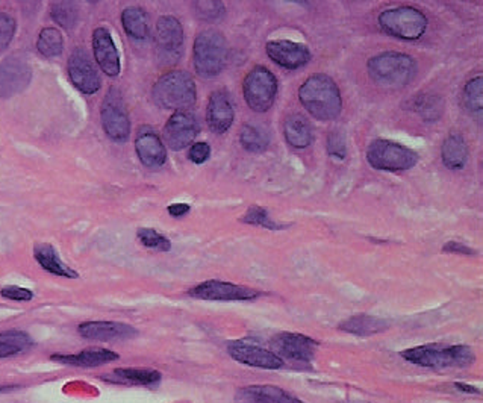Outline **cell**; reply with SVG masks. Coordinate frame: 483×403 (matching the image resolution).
<instances>
[{
  "label": "cell",
  "instance_id": "cell-1",
  "mask_svg": "<svg viewBox=\"0 0 483 403\" xmlns=\"http://www.w3.org/2000/svg\"><path fill=\"white\" fill-rule=\"evenodd\" d=\"M299 101L315 120L332 121L342 111V97L337 82L325 73L309 76L299 88Z\"/></svg>",
  "mask_w": 483,
  "mask_h": 403
},
{
  "label": "cell",
  "instance_id": "cell-2",
  "mask_svg": "<svg viewBox=\"0 0 483 403\" xmlns=\"http://www.w3.org/2000/svg\"><path fill=\"white\" fill-rule=\"evenodd\" d=\"M367 70L371 81L383 88H403L417 75V63L411 55L383 52L368 59Z\"/></svg>",
  "mask_w": 483,
  "mask_h": 403
},
{
  "label": "cell",
  "instance_id": "cell-3",
  "mask_svg": "<svg viewBox=\"0 0 483 403\" xmlns=\"http://www.w3.org/2000/svg\"><path fill=\"white\" fill-rule=\"evenodd\" d=\"M153 102L171 111H187L197 101L195 82L190 73L173 70L161 76L152 88Z\"/></svg>",
  "mask_w": 483,
  "mask_h": 403
},
{
  "label": "cell",
  "instance_id": "cell-4",
  "mask_svg": "<svg viewBox=\"0 0 483 403\" xmlns=\"http://www.w3.org/2000/svg\"><path fill=\"white\" fill-rule=\"evenodd\" d=\"M402 357L420 367L429 369H447V367H468L476 359L473 349L465 345L442 346L426 345L417 346L402 352Z\"/></svg>",
  "mask_w": 483,
  "mask_h": 403
},
{
  "label": "cell",
  "instance_id": "cell-5",
  "mask_svg": "<svg viewBox=\"0 0 483 403\" xmlns=\"http://www.w3.org/2000/svg\"><path fill=\"white\" fill-rule=\"evenodd\" d=\"M228 41L220 31L206 29L197 35L193 49V64L200 78H215L228 63Z\"/></svg>",
  "mask_w": 483,
  "mask_h": 403
},
{
  "label": "cell",
  "instance_id": "cell-6",
  "mask_svg": "<svg viewBox=\"0 0 483 403\" xmlns=\"http://www.w3.org/2000/svg\"><path fill=\"white\" fill-rule=\"evenodd\" d=\"M377 21L383 32L405 41L420 40L426 34L429 23L424 12L412 6H399L382 11Z\"/></svg>",
  "mask_w": 483,
  "mask_h": 403
},
{
  "label": "cell",
  "instance_id": "cell-7",
  "mask_svg": "<svg viewBox=\"0 0 483 403\" xmlns=\"http://www.w3.org/2000/svg\"><path fill=\"white\" fill-rule=\"evenodd\" d=\"M367 161L368 164L380 170V172H406L411 170L418 163V153L407 148L405 144H400L392 140H375L368 146L367 149Z\"/></svg>",
  "mask_w": 483,
  "mask_h": 403
},
{
  "label": "cell",
  "instance_id": "cell-8",
  "mask_svg": "<svg viewBox=\"0 0 483 403\" xmlns=\"http://www.w3.org/2000/svg\"><path fill=\"white\" fill-rule=\"evenodd\" d=\"M279 83L268 68L258 66L252 68L243 82V94L245 103L255 113H267L275 105Z\"/></svg>",
  "mask_w": 483,
  "mask_h": 403
},
{
  "label": "cell",
  "instance_id": "cell-9",
  "mask_svg": "<svg viewBox=\"0 0 483 403\" xmlns=\"http://www.w3.org/2000/svg\"><path fill=\"white\" fill-rule=\"evenodd\" d=\"M102 126L106 136L116 143H126L131 136V120L118 88L111 87L101 108Z\"/></svg>",
  "mask_w": 483,
  "mask_h": 403
},
{
  "label": "cell",
  "instance_id": "cell-10",
  "mask_svg": "<svg viewBox=\"0 0 483 403\" xmlns=\"http://www.w3.org/2000/svg\"><path fill=\"white\" fill-rule=\"evenodd\" d=\"M188 296L209 302H247L258 299L261 296V291L250 287L210 279L191 288L188 291Z\"/></svg>",
  "mask_w": 483,
  "mask_h": 403
},
{
  "label": "cell",
  "instance_id": "cell-11",
  "mask_svg": "<svg viewBox=\"0 0 483 403\" xmlns=\"http://www.w3.org/2000/svg\"><path fill=\"white\" fill-rule=\"evenodd\" d=\"M155 46L158 56L167 64L178 63L183 47V28L176 17L163 16L158 20Z\"/></svg>",
  "mask_w": 483,
  "mask_h": 403
},
{
  "label": "cell",
  "instance_id": "cell-12",
  "mask_svg": "<svg viewBox=\"0 0 483 403\" xmlns=\"http://www.w3.org/2000/svg\"><path fill=\"white\" fill-rule=\"evenodd\" d=\"M271 349L279 358H287L297 362H311L317 355L318 341L303 334L280 332L271 338Z\"/></svg>",
  "mask_w": 483,
  "mask_h": 403
},
{
  "label": "cell",
  "instance_id": "cell-13",
  "mask_svg": "<svg viewBox=\"0 0 483 403\" xmlns=\"http://www.w3.org/2000/svg\"><path fill=\"white\" fill-rule=\"evenodd\" d=\"M67 70L71 83L82 94L91 96L101 90L102 85L101 76H98V71L93 64L88 52L83 51V49L79 47L76 51H73V53L68 58Z\"/></svg>",
  "mask_w": 483,
  "mask_h": 403
},
{
  "label": "cell",
  "instance_id": "cell-14",
  "mask_svg": "<svg viewBox=\"0 0 483 403\" xmlns=\"http://www.w3.org/2000/svg\"><path fill=\"white\" fill-rule=\"evenodd\" d=\"M199 121L195 116L188 111H179L173 114L164 126V141L171 151L179 152L190 144L199 136Z\"/></svg>",
  "mask_w": 483,
  "mask_h": 403
},
{
  "label": "cell",
  "instance_id": "cell-15",
  "mask_svg": "<svg viewBox=\"0 0 483 403\" xmlns=\"http://www.w3.org/2000/svg\"><path fill=\"white\" fill-rule=\"evenodd\" d=\"M32 79L31 66L19 56L0 61V97H12L28 88Z\"/></svg>",
  "mask_w": 483,
  "mask_h": 403
},
{
  "label": "cell",
  "instance_id": "cell-16",
  "mask_svg": "<svg viewBox=\"0 0 483 403\" xmlns=\"http://www.w3.org/2000/svg\"><path fill=\"white\" fill-rule=\"evenodd\" d=\"M228 352L235 361L249 365V367L265 370H278L283 367V359L279 358L276 353L261 346L247 343V341H232L228 346Z\"/></svg>",
  "mask_w": 483,
  "mask_h": 403
},
{
  "label": "cell",
  "instance_id": "cell-17",
  "mask_svg": "<svg viewBox=\"0 0 483 403\" xmlns=\"http://www.w3.org/2000/svg\"><path fill=\"white\" fill-rule=\"evenodd\" d=\"M265 52L275 64L285 70L302 68L311 59V52H309L307 46L290 40L268 41L265 44Z\"/></svg>",
  "mask_w": 483,
  "mask_h": 403
},
{
  "label": "cell",
  "instance_id": "cell-18",
  "mask_svg": "<svg viewBox=\"0 0 483 403\" xmlns=\"http://www.w3.org/2000/svg\"><path fill=\"white\" fill-rule=\"evenodd\" d=\"M93 53L98 67L105 75L116 78L120 75V53L113 40V35L106 28H97L93 32Z\"/></svg>",
  "mask_w": 483,
  "mask_h": 403
},
{
  "label": "cell",
  "instance_id": "cell-19",
  "mask_svg": "<svg viewBox=\"0 0 483 403\" xmlns=\"http://www.w3.org/2000/svg\"><path fill=\"white\" fill-rule=\"evenodd\" d=\"M135 152H137L141 164L147 168H159L167 161L166 144L148 126L140 128L137 138H135Z\"/></svg>",
  "mask_w": 483,
  "mask_h": 403
},
{
  "label": "cell",
  "instance_id": "cell-20",
  "mask_svg": "<svg viewBox=\"0 0 483 403\" xmlns=\"http://www.w3.org/2000/svg\"><path fill=\"white\" fill-rule=\"evenodd\" d=\"M235 120V108L230 94L226 90H217L209 96L206 108V121L214 133H225Z\"/></svg>",
  "mask_w": 483,
  "mask_h": 403
},
{
  "label": "cell",
  "instance_id": "cell-21",
  "mask_svg": "<svg viewBox=\"0 0 483 403\" xmlns=\"http://www.w3.org/2000/svg\"><path fill=\"white\" fill-rule=\"evenodd\" d=\"M78 331L81 337L97 341L131 340L138 334L133 326L120 322H85L79 325Z\"/></svg>",
  "mask_w": 483,
  "mask_h": 403
},
{
  "label": "cell",
  "instance_id": "cell-22",
  "mask_svg": "<svg viewBox=\"0 0 483 403\" xmlns=\"http://www.w3.org/2000/svg\"><path fill=\"white\" fill-rule=\"evenodd\" d=\"M237 403H305L302 399L275 385H249L235 394Z\"/></svg>",
  "mask_w": 483,
  "mask_h": 403
},
{
  "label": "cell",
  "instance_id": "cell-23",
  "mask_svg": "<svg viewBox=\"0 0 483 403\" xmlns=\"http://www.w3.org/2000/svg\"><path fill=\"white\" fill-rule=\"evenodd\" d=\"M52 361H56L64 365H73V367H88L94 369L98 365H105L109 362H114L118 359V353L102 349V347H90L79 353H73V355H63V353H56L51 357Z\"/></svg>",
  "mask_w": 483,
  "mask_h": 403
},
{
  "label": "cell",
  "instance_id": "cell-24",
  "mask_svg": "<svg viewBox=\"0 0 483 403\" xmlns=\"http://www.w3.org/2000/svg\"><path fill=\"white\" fill-rule=\"evenodd\" d=\"M34 258L36 260L46 272L52 273L59 277L67 279H76L79 277V273L73 270L63 260L59 258L56 249L49 243H36L34 248Z\"/></svg>",
  "mask_w": 483,
  "mask_h": 403
},
{
  "label": "cell",
  "instance_id": "cell-25",
  "mask_svg": "<svg viewBox=\"0 0 483 403\" xmlns=\"http://www.w3.org/2000/svg\"><path fill=\"white\" fill-rule=\"evenodd\" d=\"M390 326L391 323L387 319H382V317L359 314L344 320L342 323H340L338 327L344 332H349L357 337H370L385 332Z\"/></svg>",
  "mask_w": 483,
  "mask_h": 403
},
{
  "label": "cell",
  "instance_id": "cell-26",
  "mask_svg": "<svg viewBox=\"0 0 483 403\" xmlns=\"http://www.w3.org/2000/svg\"><path fill=\"white\" fill-rule=\"evenodd\" d=\"M468 144L459 133H452L444 140L441 158L444 165L450 170H462L468 161Z\"/></svg>",
  "mask_w": 483,
  "mask_h": 403
},
{
  "label": "cell",
  "instance_id": "cell-27",
  "mask_svg": "<svg viewBox=\"0 0 483 403\" xmlns=\"http://www.w3.org/2000/svg\"><path fill=\"white\" fill-rule=\"evenodd\" d=\"M283 136L287 143L294 149H306L314 138L312 128L309 125V121L299 114H294L285 120Z\"/></svg>",
  "mask_w": 483,
  "mask_h": 403
},
{
  "label": "cell",
  "instance_id": "cell-28",
  "mask_svg": "<svg viewBox=\"0 0 483 403\" xmlns=\"http://www.w3.org/2000/svg\"><path fill=\"white\" fill-rule=\"evenodd\" d=\"M121 24L125 32L133 40H146L151 32L147 12L138 6H131L121 12Z\"/></svg>",
  "mask_w": 483,
  "mask_h": 403
},
{
  "label": "cell",
  "instance_id": "cell-29",
  "mask_svg": "<svg viewBox=\"0 0 483 403\" xmlns=\"http://www.w3.org/2000/svg\"><path fill=\"white\" fill-rule=\"evenodd\" d=\"M34 346L32 338L19 329L0 332V358H9L26 352Z\"/></svg>",
  "mask_w": 483,
  "mask_h": 403
},
{
  "label": "cell",
  "instance_id": "cell-30",
  "mask_svg": "<svg viewBox=\"0 0 483 403\" xmlns=\"http://www.w3.org/2000/svg\"><path fill=\"white\" fill-rule=\"evenodd\" d=\"M240 143L247 152L261 153L270 144V133L261 125H244L240 132Z\"/></svg>",
  "mask_w": 483,
  "mask_h": 403
},
{
  "label": "cell",
  "instance_id": "cell-31",
  "mask_svg": "<svg viewBox=\"0 0 483 403\" xmlns=\"http://www.w3.org/2000/svg\"><path fill=\"white\" fill-rule=\"evenodd\" d=\"M114 376L120 382L144 387H155L163 377L159 372L151 369H117L114 370Z\"/></svg>",
  "mask_w": 483,
  "mask_h": 403
},
{
  "label": "cell",
  "instance_id": "cell-32",
  "mask_svg": "<svg viewBox=\"0 0 483 403\" xmlns=\"http://www.w3.org/2000/svg\"><path fill=\"white\" fill-rule=\"evenodd\" d=\"M414 111L426 121H438L444 111V102L437 94H420L412 103Z\"/></svg>",
  "mask_w": 483,
  "mask_h": 403
},
{
  "label": "cell",
  "instance_id": "cell-33",
  "mask_svg": "<svg viewBox=\"0 0 483 403\" xmlns=\"http://www.w3.org/2000/svg\"><path fill=\"white\" fill-rule=\"evenodd\" d=\"M36 49L46 58L59 56L64 51V39L56 28H44L36 40Z\"/></svg>",
  "mask_w": 483,
  "mask_h": 403
},
{
  "label": "cell",
  "instance_id": "cell-34",
  "mask_svg": "<svg viewBox=\"0 0 483 403\" xmlns=\"http://www.w3.org/2000/svg\"><path fill=\"white\" fill-rule=\"evenodd\" d=\"M241 222L245 225H252V226H261L268 230H283L288 229L291 225L290 223H279L273 217H270V213L265 210L264 206L259 205H252L247 213L243 215Z\"/></svg>",
  "mask_w": 483,
  "mask_h": 403
},
{
  "label": "cell",
  "instance_id": "cell-35",
  "mask_svg": "<svg viewBox=\"0 0 483 403\" xmlns=\"http://www.w3.org/2000/svg\"><path fill=\"white\" fill-rule=\"evenodd\" d=\"M51 17L61 28L70 31L78 23V6L73 2H54L51 5Z\"/></svg>",
  "mask_w": 483,
  "mask_h": 403
},
{
  "label": "cell",
  "instance_id": "cell-36",
  "mask_svg": "<svg viewBox=\"0 0 483 403\" xmlns=\"http://www.w3.org/2000/svg\"><path fill=\"white\" fill-rule=\"evenodd\" d=\"M482 90H483L482 76L473 78L464 87L462 101H464V106L468 109V111H472V113H480L482 111V108H483V93H482Z\"/></svg>",
  "mask_w": 483,
  "mask_h": 403
},
{
  "label": "cell",
  "instance_id": "cell-37",
  "mask_svg": "<svg viewBox=\"0 0 483 403\" xmlns=\"http://www.w3.org/2000/svg\"><path fill=\"white\" fill-rule=\"evenodd\" d=\"M137 237L141 241L143 246L148 248V249H153L158 252H170L171 250V241L163 235L159 234L158 230L152 229V228H140L137 232Z\"/></svg>",
  "mask_w": 483,
  "mask_h": 403
},
{
  "label": "cell",
  "instance_id": "cell-38",
  "mask_svg": "<svg viewBox=\"0 0 483 403\" xmlns=\"http://www.w3.org/2000/svg\"><path fill=\"white\" fill-rule=\"evenodd\" d=\"M194 8L197 17L205 21L220 20L223 14H225V4L215 2V0H209V2H195Z\"/></svg>",
  "mask_w": 483,
  "mask_h": 403
},
{
  "label": "cell",
  "instance_id": "cell-39",
  "mask_svg": "<svg viewBox=\"0 0 483 403\" xmlns=\"http://www.w3.org/2000/svg\"><path fill=\"white\" fill-rule=\"evenodd\" d=\"M17 23L8 12H0V53H4L16 35Z\"/></svg>",
  "mask_w": 483,
  "mask_h": 403
},
{
  "label": "cell",
  "instance_id": "cell-40",
  "mask_svg": "<svg viewBox=\"0 0 483 403\" xmlns=\"http://www.w3.org/2000/svg\"><path fill=\"white\" fill-rule=\"evenodd\" d=\"M327 153L333 158H337V160H344L347 155L344 137L338 131L330 132V136L327 137Z\"/></svg>",
  "mask_w": 483,
  "mask_h": 403
},
{
  "label": "cell",
  "instance_id": "cell-41",
  "mask_svg": "<svg viewBox=\"0 0 483 403\" xmlns=\"http://www.w3.org/2000/svg\"><path fill=\"white\" fill-rule=\"evenodd\" d=\"M0 296L8 300H14V302H29L34 299V292L23 287L8 285L0 290Z\"/></svg>",
  "mask_w": 483,
  "mask_h": 403
},
{
  "label": "cell",
  "instance_id": "cell-42",
  "mask_svg": "<svg viewBox=\"0 0 483 403\" xmlns=\"http://www.w3.org/2000/svg\"><path fill=\"white\" fill-rule=\"evenodd\" d=\"M210 156V146L205 141L200 143H194L190 151H188V158L190 161L194 164H203L209 160Z\"/></svg>",
  "mask_w": 483,
  "mask_h": 403
},
{
  "label": "cell",
  "instance_id": "cell-43",
  "mask_svg": "<svg viewBox=\"0 0 483 403\" xmlns=\"http://www.w3.org/2000/svg\"><path fill=\"white\" fill-rule=\"evenodd\" d=\"M442 252L444 253H453V255H468V256H472L474 255L476 252L472 249V248H468L467 244L461 243V241H447L442 246Z\"/></svg>",
  "mask_w": 483,
  "mask_h": 403
},
{
  "label": "cell",
  "instance_id": "cell-44",
  "mask_svg": "<svg viewBox=\"0 0 483 403\" xmlns=\"http://www.w3.org/2000/svg\"><path fill=\"white\" fill-rule=\"evenodd\" d=\"M190 205L188 203H173L167 208V213L171 215V217H175V218H181L183 215H187L190 213Z\"/></svg>",
  "mask_w": 483,
  "mask_h": 403
},
{
  "label": "cell",
  "instance_id": "cell-45",
  "mask_svg": "<svg viewBox=\"0 0 483 403\" xmlns=\"http://www.w3.org/2000/svg\"><path fill=\"white\" fill-rule=\"evenodd\" d=\"M454 387H456L457 389H461V392H465V393H469V394H479V393H480L477 388H474V387H472V385H467V384L456 382Z\"/></svg>",
  "mask_w": 483,
  "mask_h": 403
}]
</instances>
